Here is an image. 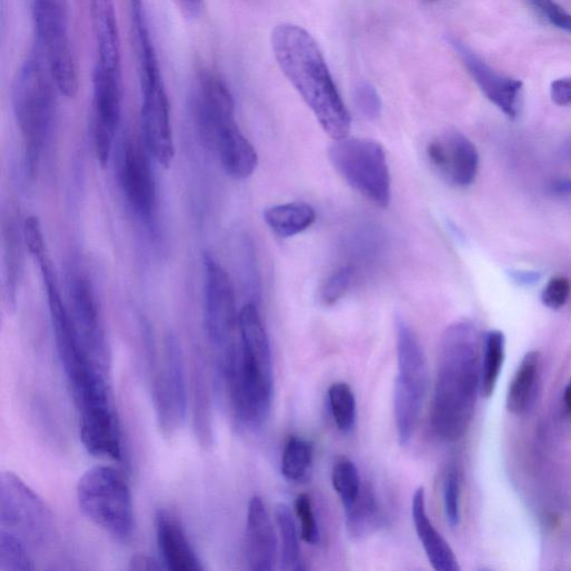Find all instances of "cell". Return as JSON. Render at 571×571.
<instances>
[{
  "label": "cell",
  "instance_id": "6da1fadb",
  "mask_svg": "<svg viewBox=\"0 0 571 571\" xmlns=\"http://www.w3.org/2000/svg\"><path fill=\"white\" fill-rule=\"evenodd\" d=\"M480 337L467 321L450 325L442 335L431 408V429L443 442H455L472 421L480 393Z\"/></svg>",
  "mask_w": 571,
  "mask_h": 571
},
{
  "label": "cell",
  "instance_id": "7a4b0ae2",
  "mask_svg": "<svg viewBox=\"0 0 571 571\" xmlns=\"http://www.w3.org/2000/svg\"><path fill=\"white\" fill-rule=\"evenodd\" d=\"M239 342L221 361L230 404L237 421L249 430L268 420L273 394L269 338L257 307L248 303L238 317Z\"/></svg>",
  "mask_w": 571,
  "mask_h": 571
},
{
  "label": "cell",
  "instance_id": "3957f363",
  "mask_svg": "<svg viewBox=\"0 0 571 571\" xmlns=\"http://www.w3.org/2000/svg\"><path fill=\"white\" fill-rule=\"evenodd\" d=\"M271 48L281 72L323 130L333 140L349 137L351 116L313 37L300 27L280 24L271 33Z\"/></svg>",
  "mask_w": 571,
  "mask_h": 571
},
{
  "label": "cell",
  "instance_id": "277c9868",
  "mask_svg": "<svg viewBox=\"0 0 571 571\" xmlns=\"http://www.w3.org/2000/svg\"><path fill=\"white\" fill-rule=\"evenodd\" d=\"M60 93L47 61L36 49L17 73L12 88V106L21 132L27 167L38 173L44 148L51 136Z\"/></svg>",
  "mask_w": 571,
  "mask_h": 571
},
{
  "label": "cell",
  "instance_id": "5b68a950",
  "mask_svg": "<svg viewBox=\"0 0 571 571\" xmlns=\"http://www.w3.org/2000/svg\"><path fill=\"white\" fill-rule=\"evenodd\" d=\"M77 497L80 510L96 525L119 541H128L134 530L131 489L114 468L98 465L79 480Z\"/></svg>",
  "mask_w": 571,
  "mask_h": 571
},
{
  "label": "cell",
  "instance_id": "8992f818",
  "mask_svg": "<svg viewBox=\"0 0 571 571\" xmlns=\"http://www.w3.org/2000/svg\"><path fill=\"white\" fill-rule=\"evenodd\" d=\"M398 377L394 417L400 444L408 445L418 428L429 388V368L423 347L411 325L395 320Z\"/></svg>",
  "mask_w": 571,
  "mask_h": 571
},
{
  "label": "cell",
  "instance_id": "52a82bcc",
  "mask_svg": "<svg viewBox=\"0 0 571 571\" xmlns=\"http://www.w3.org/2000/svg\"><path fill=\"white\" fill-rule=\"evenodd\" d=\"M33 21L36 49L44 57L60 94L74 99L79 76L69 34L67 0H33Z\"/></svg>",
  "mask_w": 571,
  "mask_h": 571
},
{
  "label": "cell",
  "instance_id": "ba28073f",
  "mask_svg": "<svg viewBox=\"0 0 571 571\" xmlns=\"http://www.w3.org/2000/svg\"><path fill=\"white\" fill-rule=\"evenodd\" d=\"M330 160L340 176L371 202L387 208L391 201V177L383 147L371 139L334 140Z\"/></svg>",
  "mask_w": 571,
  "mask_h": 571
},
{
  "label": "cell",
  "instance_id": "9c48e42d",
  "mask_svg": "<svg viewBox=\"0 0 571 571\" xmlns=\"http://www.w3.org/2000/svg\"><path fill=\"white\" fill-rule=\"evenodd\" d=\"M0 527L28 544L42 545L54 532V515L48 503L19 475L0 477Z\"/></svg>",
  "mask_w": 571,
  "mask_h": 571
},
{
  "label": "cell",
  "instance_id": "30bf717a",
  "mask_svg": "<svg viewBox=\"0 0 571 571\" xmlns=\"http://www.w3.org/2000/svg\"><path fill=\"white\" fill-rule=\"evenodd\" d=\"M159 62L140 67L142 107L141 124L147 151L164 168H170L176 148L170 118V104Z\"/></svg>",
  "mask_w": 571,
  "mask_h": 571
},
{
  "label": "cell",
  "instance_id": "8fae6325",
  "mask_svg": "<svg viewBox=\"0 0 571 571\" xmlns=\"http://www.w3.org/2000/svg\"><path fill=\"white\" fill-rule=\"evenodd\" d=\"M203 322L207 335L223 355L236 344L233 334L238 329L233 283L228 272L210 254L203 256Z\"/></svg>",
  "mask_w": 571,
  "mask_h": 571
},
{
  "label": "cell",
  "instance_id": "7c38bea8",
  "mask_svg": "<svg viewBox=\"0 0 571 571\" xmlns=\"http://www.w3.org/2000/svg\"><path fill=\"white\" fill-rule=\"evenodd\" d=\"M153 401L160 428L168 435L176 433L184 423L188 402L183 358L173 338L166 342L154 379Z\"/></svg>",
  "mask_w": 571,
  "mask_h": 571
},
{
  "label": "cell",
  "instance_id": "4fadbf2b",
  "mask_svg": "<svg viewBox=\"0 0 571 571\" xmlns=\"http://www.w3.org/2000/svg\"><path fill=\"white\" fill-rule=\"evenodd\" d=\"M69 313L79 339L92 360L108 372L110 353L93 284L77 273L70 280Z\"/></svg>",
  "mask_w": 571,
  "mask_h": 571
},
{
  "label": "cell",
  "instance_id": "5bb4252c",
  "mask_svg": "<svg viewBox=\"0 0 571 571\" xmlns=\"http://www.w3.org/2000/svg\"><path fill=\"white\" fill-rule=\"evenodd\" d=\"M121 74L96 66L93 71V141L100 164L108 166L122 113Z\"/></svg>",
  "mask_w": 571,
  "mask_h": 571
},
{
  "label": "cell",
  "instance_id": "9a60e30c",
  "mask_svg": "<svg viewBox=\"0 0 571 571\" xmlns=\"http://www.w3.org/2000/svg\"><path fill=\"white\" fill-rule=\"evenodd\" d=\"M434 171L450 186L465 188L473 183L479 170V153L462 133L451 130L434 138L427 149Z\"/></svg>",
  "mask_w": 571,
  "mask_h": 571
},
{
  "label": "cell",
  "instance_id": "2e32d148",
  "mask_svg": "<svg viewBox=\"0 0 571 571\" xmlns=\"http://www.w3.org/2000/svg\"><path fill=\"white\" fill-rule=\"evenodd\" d=\"M449 43L484 97L504 116L512 120L517 119L520 112L522 82L498 73L461 40L450 38Z\"/></svg>",
  "mask_w": 571,
  "mask_h": 571
},
{
  "label": "cell",
  "instance_id": "e0dca14e",
  "mask_svg": "<svg viewBox=\"0 0 571 571\" xmlns=\"http://www.w3.org/2000/svg\"><path fill=\"white\" fill-rule=\"evenodd\" d=\"M120 181L131 209L150 221L157 207V184L148 153L137 141L129 140L123 148Z\"/></svg>",
  "mask_w": 571,
  "mask_h": 571
},
{
  "label": "cell",
  "instance_id": "ac0fdd59",
  "mask_svg": "<svg viewBox=\"0 0 571 571\" xmlns=\"http://www.w3.org/2000/svg\"><path fill=\"white\" fill-rule=\"evenodd\" d=\"M200 136L228 176L238 180L252 176L258 166V156L234 118L213 124Z\"/></svg>",
  "mask_w": 571,
  "mask_h": 571
},
{
  "label": "cell",
  "instance_id": "d6986e66",
  "mask_svg": "<svg viewBox=\"0 0 571 571\" xmlns=\"http://www.w3.org/2000/svg\"><path fill=\"white\" fill-rule=\"evenodd\" d=\"M277 555V537L263 500L251 498L246 521L244 557L248 569L271 571Z\"/></svg>",
  "mask_w": 571,
  "mask_h": 571
},
{
  "label": "cell",
  "instance_id": "ffe728a7",
  "mask_svg": "<svg viewBox=\"0 0 571 571\" xmlns=\"http://www.w3.org/2000/svg\"><path fill=\"white\" fill-rule=\"evenodd\" d=\"M158 547L166 569L202 571L204 567L178 519L167 510L156 517Z\"/></svg>",
  "mask_w": 571,
  "mask_h": 571
},
{
  "label": "cell",
  "instance_id": "44dd1931",
  "mask_svg": "<svg viewBox=\"0 0 571 571\" xmlns=\"http://www.w3.org/2000/svg\"><path fill=\"white\" fill-rule=\"evenodd\" d=\"M92 27L98 48V63L121 74V42L114 0H90Z\"/></svg>",
  "mask_w": 571,
  "mask_h": 571
},
{
  "label": "cell",
  "instance_id": "7402d4cb",
  "mask_svg": "<svg viewBox=\"0 0 571 571\" xmlns=\"http://www.w3.org/2000/svg\"><path fill=\"white\" fill-rule=\"evenodd\" d=\"M412 519L427 557L437 571H459L452 548L432 523L425 502V490L419 488L412 499Z\"/></svg>",
  "mask_w": 571,
  "mask_h": 571
},
{
  "label": "cell",
  "instance_id": "603a6c76",
  "mask_svg": "<svg viewBox=\"0 0 571 571\" xmlns=\"http://www.w3.org/2000/svg\"><path fill=\"white\" fill-rule=\"evenodd\" d=\"M3 295L7 309L16 310L23 273L24 233L13 214L3 220Z\"/></svg>",
  "mask_w": 571,
  "mask_h": 571
},
{
  "label": "cell",
  "instance_id": "cb8c5ba5",
  "mask_svg": "<svg viewBox=\"0 0 571 571\" xmlns=\"http://www.w3.org/2000/svg\"><path fill=\"white\" fill-rule=\"evenodd\" d=\"M263 220L276 236L290 238L311 228L317 220V212L305 202L283 203L267 208Z\"/></svg>",
  "mask_w": 571,
  "mask_h": 571
},
{
  "label": "cell",
  "instance_id": "d4e9b609",
  "mask_svg": "<svg viewBox=\"0 0 571 571\" xmlns=\"http://www.w3.org/2000/svg\"><path fill=\"white\" fill-rule=\"evenodd\" d=\"M540 354L529 352L521 361L508 390L507 409L522 414L533 403L539 381Z\"/></svg>",
  "mask_w": 571,
  "mask_h": 571
},
{
  "label": "cell",
  "instance_id": "484cf974",
  "mask_svg": "<svg viewBox=\"0 0 571 571\" xmlns=\"http://www.w3.org/2000/svg\"><path fill=\"white\" fill-rule=\"evenodd\" d=\"M274 514L281 541V570H305L307 565L299 540L298 525L292 511L288 505L279 503L276 508Z\"/></svg>",
  "mask_w": 571,
  "mask_h": 571
},
{
  "label": "cell",
  "instance_id": "4316f807",
  "mask_svg": "<svg viewBox=\"0 0 571 571\" xmlns=\"http://www.w3.org/2000/svg\"><path fill=\"white\" fill-rule=\"evenodd\" d=\"M349 533L353 538L372 534L383 522V511L372 487H363L358 501L345 511Z\"/></svg>",
  "mask_w": 571,
  "mask_h": 571
},
{
  "label": "cell",
  "instance_id": "83f0119b",
  "mask_svg": "<svg viewBox=\"0 0 571 571\" xmlns=\"http://www.w3.org/2000/svg\"><path fill=\"white\" fill-rule=\"evenodd\" d=\"M314 444L312 441L291 437L281 455V473L290 482L305 481L312 472Z\"/></svg>",
  "mask_w": 571,
  "mask_h": 571
},
{
  "label": "cell",
  "instance_id": "f1b7e54d",
  "mask_svg": "<svg viewBox=\"0 0 571 571\" xmlns=\"http://www.w3.org/2000/svg\"><path fill=\"white\" fill-rule=\"evenodd\" d=\"M505 357V338L500 331H491L484 338L483 360L481 363L480 393L490 398L501 374Z\"/></svg>",
  "mask_w": 571,
  "mask_h": 571
},
{
  "label": "cell",
  "instance_id": "f546056e",
  "mask_svg": "<svg viewBox=\"0 0 571 571\" xmlns=\"http://www.w3.org/2000/svg\"><path fill=\"white\" fill-rule=\"evenodd\" d=\"M332 483L345 511L353 507L363 489L359 469L348 458H341L334 463Z\"/></svg>",
  "mask_w": 571,
  "mask_h": 571
},
{
  "label": "cell",
  "instance_id": "4dcf8cb0",
  "mask_svg": "<svg viewBox=\"0 0 571 571\" xmlns=\"http://www.w3.org/2000/svg\"><path fill=\"white\" fill-rule=\"evenodd\" d=\"M34 569L29 544L19 535L0 529V571H31Z\"/></svg>",
  "mask_w": 571,
  "mask_h": 571
},
{
  "label": "cell",
  "instance_id": "1f68e13d",
  "mask_svg": "<svg viewBox=\"0 0 571 571\" xmlns=\"http://www.w3.org/2000/svg\"><path fill=\"white\" fill-rule=\"evenodd\" d=\"M329 401L338 429L350 433L357 423V399L353 390L345 382L334 383L329 390Z\"/></svg>",
  "mask_w": 571,
  "mask_h": 571
},
{
  "label": "cell",
  "instance_id": "d6a6232c",
  "mask_svg": "<svg viewBox=\"0 0 571 571\" xmlns=\"http://www.w3.org/2000/svg\"><path fill=\"white\" fill-rule=\"evenodd\" d=\"M443 498L445 515L452 528L459 525L461 520V480L460 473L454 464H450L444 473L443 479Z\"/></svg>",
  "mask_w": 571,
  "mask_h": 571
},
{
  "label": "cell",
  "instance_id": "836d02e7",
  "mask_svg": "<svg viewBox=\"0 0 571 571\" xmlns=\"http://www.w3.org/2000/svg\"><path fill=\"white\" fill-rule=\"evenodd\" d=\"M527 3L544 23L571 36V14L555 0H527Z\"/></svg>",
  "mask_w": 571,
  "mask_h": 571
},
{
  "label": "cell",
  "instance_id": "e575fe53",
  "mask_svg": "<svg viewBox=\"0 0 571 571\" xmlns=\"http://www.w3.org/2000/svg\"><path fill=\"white\" fill-rule=\"evenodd\" d=\"M353 273L352 267H343L329 276L320 292L321 302L325 307H333L345 297L351 288Z\"/></svg>",
  "mask_w": 571,
  "mask_h": 571
},
{
  "label": "cell",
  "instance_id": "d590c367",
  "mask_svg": "<svg viewBox=\"0 0 571 571\" xmlns=\"http://www.w3.org/2000/svg\"><path fill=\"white\" fill-rule=\"evenodd\" d=\"M295 511L300 520L302 539L313 545L320 543L321 531L310 495L303 493L297 498Z\"/></svg>",
  "mask_w": 571,
  "mask_h": 571
},
{
  "label": "cell",
  "instance_id": "8d00e7d4",
  "mask_svg": "<svg viewBox=\"0 0 571 571\" xmlns=\"http://www.w3.org/2000/svg\"><path fill=\"white\" fill-rule=\"evenodd\" d=\"M354 100L359 112L370 121L377 120L382 112V100L371 83H360L354 92Z\"/></svg>",
  "mask_w": 571,
  "mask_h": 571
},
{
  "label": "cell",
  "instance_id": "74e56055",
  "mask_svg": "<svg viewBox=\"0 0 571 571\" xmlns=\"http://www.w3.org/2000/svg\"><path fill=\"white\" fill-rule=\"evenodd\" d=\"M570 292L571 284L565 277H553L542 291L541 302L550 310H559L565 305Z\"/></svg>",
  "mask_w": 571,
  "mask_h": 571
},
{
  "label": "cell",
  "instance_id": "f35d334b",
  "mask_svg": "<svg viewBox=\"0 0 571 571\" xmlns=\"http://www.w3.org/2000/svg\"><path fill=\"white\" fill-rule=\"evenodd\" d=\"M26 246L37 261L48 256L46 239L40 219L36 216L27 218L23 226Z\"/></svg>",
  "mask_w": 571,
  "mask_h": 571
},
{
  "label": "cell",
  "instance_id": "ab89813d",
  "mask_svg": "<svg viewBox=\"0 0 571 571\" xmlns=\"http://www.w3.org/2000/svg\"><path fill=\"white\" fill-rule=\"evenodd\" d=\"M550 98L555 106H571V76L554 80L551 83Z\"/></svg>",
  "mask_w": 571,
  "mask_h": 571
},
{
  "label": "cell",
  "instance_id": "60d3db41",
  "mask_svg": "<svg viewBox=\"0 0 571 571\" xmlns=\"http://www.w3.org/2000/svg\"><path fill=\"white\" fill-rule=\"evenodd\" d=\"M131 570L139 571H152V570H164L166 567L162 561H158L154 558L147 554H136L131 561L130 567Z\"/></svg>",
  "mask_w": 571,
  "mask_h": 571
},
{
  "label": "cell",
  "instance_id": "b9f144b4",
  "mask_svg": "<svg viewBox=\"0 0 571 571\" xmlns=\"http://www.w3.org/2000/svg\"><path fill=\"white\" fill-rule=\"evenodd\" d=\"M180 11L189 19H197L203 10L204 0H176Z\"/></svg>",
  "mask_w": 571,
  "mask_h": 571
},
{
  "label": "cell",
  "instance_id": "7bdbcfd3",
  "mask_svg": "<svg viewBox=\"0 0 571 571\" xmlns=\"http://www.w3.org/2000/svg\"><path fill=\"white\" fill-rule=\"evenodd\" d=\"M553 191L560 196H571V179L560 180L552 187Z\"/></svg>",
  "mask_w": 571,
  "mask_h": 571
},
{
  "label": "cell",
  "instance_id": "ee69618b",
  "mask_svg": "<svg viewBox=\"0 0 571 571\" xmlns=\"http://www.w3.org/2000/svg\"><path fill=\"white\" fill-rule=\"evenodd\" d=\"M563 404L565 411L571 414V380L567 384L564 391H563Z\"/></svg>",
  "mask_w": 571,
  "mask_h": 571
},
{
  "label": "cell",
  "instance_id": "f6af8a7d",
  "mask_svg": "<svg viewBox=\"0 0 571 571\" xmlns=\"http://www.w3.org/2000/svg\"><path fill=\"white\" fill-rule=\"evenodd\" d=\"M561 153L564 159L571 162V139H569L561 148Z\"/></svg>",
  "mask_w": 571,
  "mask_h": 571
},
{
  "label": "cell",
  "instance_id": "bcb514c9",
  "mask_svg": "<svg viewBox=\"0 0 571 571\" xmlns=\"http://www.w3.org/2000/svg\"><path fill=\"white\" fill-rule=\"evenodd\" d=\"M424 2H427V3H433V2H437V0H424Z\"/></svg>",
  "mask_w": 571,
  "mask_h": 571
}]
</instances>
